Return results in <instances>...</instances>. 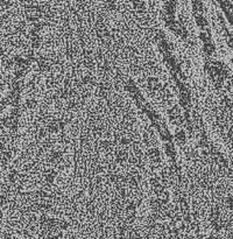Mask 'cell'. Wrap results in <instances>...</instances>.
Returning a JSON list of instances; mask_svg holds the SVG:
<instances>
[{
	"instance_id": "obj_6",
	"label": "cell",
	"mask_w": 233,
	"mask_h": 239,
	"mask_svg": "<svg viewBox=\"0 0 233 239\" xmlns=\"http://www.w3.org/2000/svg\"><path fill=\"white\" fill-rule=\"evenodd\" d=\"M166 153L171 157V159L175 157V150H174V147H172L171 144H168V145L166 146Z\"/></svg>"
},
{
	"instance_id": "obj_3",
	"label": "cell",
	"mask_w": 233,
	"mask_h": 239,
	"mask_svg": "<svg viewBox=\"0 0 233 239\" xmlns=\"http://www.w3.org/2000/svg\"><path fill=\"white\" fill-rule=\"evenodd\" d=\"M169 117H170V119H172V120H180V119H181V114H180L178 109H177V107L171 109V110L169 111Z\"/></svg>"
},
{
	"instance_id": "obj_7",
	"label": "cell",
	"mask_w": 233,
	"mask_h": 239,
	"mask_svg": "<svg viewBox=\"0 0 233 239\" xmlns=\"http://www.w3.org/2000/svg\"><path fill=\"white\" fill-rule=\"evenodd\" d=\"M176 139H177L180 142H183V141H184V133H183L182 131L177 132V133H176Z\"/></svg>"
},
{
	"instance_id": "obj_1",
	"label": "cell",
	"mask_w": 233,
	"mask_h": 239,
	"mask_svg": "<svg viewBox=\"0 0 233 239\" xmlns=\"http://www.w3.org/2000/svg\"><path fill=\"white\" fill-rule=\"evenodd\" d=\"M157 128H159V132H160V134H161V137L165 139V140H168V141H170L171 140V134L169 133V131L166 128V126L165 125H162L161 122H159L157 125Z\"/></svg>"
},
{
	"instance_id": "obj_5",
	"label": "cell",
	"mask_w": 233,
	"mask_h": 239,
	"mask_svg": "<svg viewBox=\"0 0 233 239\" xmlns=\"http://www.w3.org/2000/svg\"><path fill=\"white\" fill-rule=\"evenodd\" d=\"M168 200H169V195H168V192H166V191H162V192H160V194H159V202H160L161 204H165V203H167V202H168Z\"/></svg>"
},
{
	"instance_id": "obj_8",
	"label": "cell",
	"mask_w": 233,
	"mask_h": 239,
	"mask_svg": "<svg viewBox=\"0 0 233 239\" xmlns=\"http://www.w3.org/2000/svg\"><path fill=\"white\" fill-rule=\"evenodd\" d=\"M46 180H47L48 182H53V180H54V173H50V174H48V175L46 176Z\"/></svg>"
},
{
	"instance_id": "obj_2",
	"label": "cell",
	"mask_w": 233,
	"mask_h": 239,
	"mask_svg": "<svg viewBox=\"0 0 233 239\" xmlns=\"http://www.w3.org/2000/svg\"><path fill=\"white\" fill-rule=\"evenodd\" d=\"M148 87H149L150 90L155 91V90L160 89V83H159V81L156 78H149L148 79Z\"/></svg>"
},
{
	"instance_id": "obj_4",
	"label": "cell",
	"mask_w": 233,
	"mask_h": 239,
	"mask_svg": "<svg viewBox=\"0 0 233 239\" xmlns=\"http://www.w3.org/2000/svg\"><path fill=\"white\" fill-rule=\"evenodd\" d=\"M149 155H150V159L153 161H159V157H160V152L157 148H152L149 150Z\"/></svg>"
}]
</instances>
